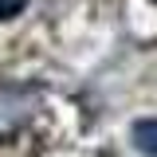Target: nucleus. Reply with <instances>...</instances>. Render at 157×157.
<instances>
[{"label":"nucleus","instance_id":"f257e3e1","mask_svg":"<svg viewBox=\"0 0 157 157\" xmlns=\"http://www.w3.org/2000/svg\"><path fill=\"white\" fill-rule=\"evenodd\" d=\"M130 141H134L137 153L157 157V118H137L134 130H130Z\"/></svg>","mask_w":157,"mask_h":157},{"label":"nucleus","instance_id":"f03ea898","mask_svg":"<svg viewBox=\"0 0 157 157\" xmlns=\"http://www.w3.org/2000/svg\"><path fill=\"white\" fill-rule=\"evenodd\" d=\"M24 4H28V0H0V20L20 16V12H24Z\"/></svg>","mask_w":157,"mask_h":157},{"label":"nucleus","instance_id":"7ed1b4c3","mask_svg":"<svg viewBox=\"0 0 157 157\" xmlns=\"http://www.w3.org/2000/svg\"><path fill=\"white\" fill-rule=\"evenodd\" d=\"M153 4H157V0H153Z\"/></svg>","mask_w":157,"mask_h":157}]
</instances>
